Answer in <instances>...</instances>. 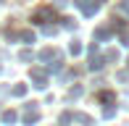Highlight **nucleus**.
Listing matches in <instances>:
<instances>
[{"label":"nucleus","instance_id":"1","mask_svg":"<svg viewBox=\"0 0 129 126\" xmlns=\"http://www.w3.org/2000/svg\"><path fill=\"white\" fill-rule=\"evenodd\" d=\"M119 11H121V13H129V0H121V3H119Z\"/></svg>","mask_w":129,"mask_h":126},{"label":"nucleus","instance_id":"2","mask_svg":"<svg viewBox=\"0 0 129 126\" xmlns=\"http://www.w3.org/2000/svg\"><path fill=\"white\" fill-rule=\"evenodd\" d=\"M90 68H92V71H95V68H103V60H100V58H95V60L90 63Z\"/></svg>","mask_w":129,"mask_h":126},{"label":"nucleus","instance_id":"3","mask_svg":"<svg viewBox=\"0 0 129 126\" xmlns=\"http://www.w3.org/2000/svg\"><path fill=\"white\" fill-rule=\"evenodd\" d=\"M79 3H87V0H79ZM84 11H87V13H95V11H98V3H95V5H87Z\"/></svg>","mask_w":129,"mask_h":126},{"label":"nucleus","instance_id":"4","mask_svg":"<svg viewBox=\"0 0 129 126\" xmlns=\"http://www.w3.org/2000/svg\"><path fill=\"white\" fill-rule=\"evenodd\" d=\"M100 100H103V102H111V100H113V95H111V92H103Z\"/></svg>","mask_w":129,"mask_h":126}]
</instances>
